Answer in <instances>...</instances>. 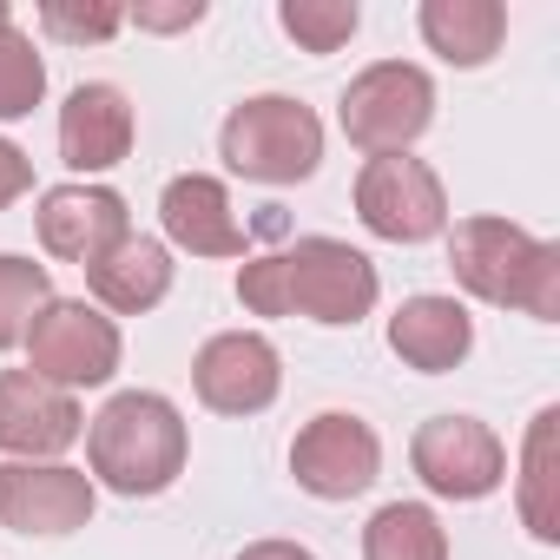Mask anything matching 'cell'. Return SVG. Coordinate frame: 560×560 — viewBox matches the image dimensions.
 I'll return each instance as SVG.
<instances>
[{
  "label": "cell",
  "mask_w": 560,
  "mask_h": 560,
  "mask_svg": "<svg viewBox=\"0 0 560 560\" xmlns=\"http://www.w3.org/2000/svg\"><path fill=\"white\" fill-rule=\"evenodd\" d=\"M376 264L343 237H298L291 250L250 257L237 270V304L250 317H311V324H363L376 311Z\"/></svg>",
  "instance_id": "obj_1"
},
{
  "label": "cell",
  "mask_w": 560,
  "mask_h": 560,
  "mask_svg": "<svg viewBox=\"0 0 560 560\" xmlns=\"http://www.w3.org/2000/svg\"><path fill=\"white\" fill-rule=\"evenodd\" d=\"M448 270L494 311H527L540 324L560 317V250L508 218H462L448 237Z\"/></svg>",
  "instance_id": "obj_2"
},
{
  "label": "cell",
  "mask_w": 560,
  "mask_h": 560,
  "mask_svg": "<svg viewBox=\"0 0 560 560\" xmlns=\"http://www.w3.org/2000/svg\"><path fill=\"white\" fill-rule=\"evenodd\" d=\"M86 462L126 501L165 494L185 475V416L152 389H119L86 422Z\"/></svg>",
  "instance_id": "obj_3"
},
{
  "label": "cell",
  "mask_w": 560,
  "mask_h": 560,
  "mask_svg": "<svg viewBox=\"0 0 560 560\" xmlns=\"http://www.w3.org/2000/svg\"><path fill=\"white\" fill-rule=\"evenodd\" d=\"M218 159L257 185H304L324 165V119L291 93H257L224 113Z\"/></svg>",
  "instance_id": "obj_4"
},
{
  "label": "cell",
  "mask_w": 560,
  "mask_h": 560,
  "mask_svg": "<svg viewBox=\"0 0 560 560\" xmlns=\"http://www.w3.org/2000/svg\"><path fill=\"white\" fill-rule=\"evenodd\" d=\"M337 119H343V139L357 152H370V159L409 152L435 119V80L422 67H409V60H376L343 86Z\"/></svg>",
  "instance_id": "obj_5"
},
{
  "label": "cell",
  "mask_w": 560,
  "mask_h": 560,
  "mask_svg": "<svg viewBox=\"0 0 560 560\" xmlns=\"http://www.w3.org/2000/svg\"><path fill=\"white\" fill-rule=\"evenodd\" d=\"M27 370L54 389H100L119 370V324L80 298H54L27 330Z\"/></svg>",
  "instance_id": "obj_6"
},
{
  "label": "cell",
  "mask_w": 560,
  "mask_h": 560,
  "mask_svg": "<svg viewBox=\"0 0 560 560\" xmlns=\"http://www.w3.org/2000/svg\"><path fill=\"white\" fill-rule=\"evenodd\" d=\"M357 218L389 244H429L448 231V191L422 159L389 152L357 172Z\"/></svg>",
  "instance_id": "obj_7"
},
{
  "label": "cell",
  "mask_w": 560,
  "mask_h": 560,
  "mask_svg": "<svg viewBox=\"0 0 560 560\" xmlns=\"http://www.w3.org/2000/svg\"><path fill=\"white\" fill-rule=\"evenodd\" d=\"M409 462H416L422 488L442 494V501H481V494H494L508 481V448L475 416H435V422H422L416 442H409Z\"/></svg>",
  "instance_id": "obj_8"
},
{
  "label": "cell",
  "mask_w": 560,
  "mask_h": 560,
  "mask_svg": "<svg viewBox=\"0 0 560 560\" xmlns=\"http://www.w3.org/2000/svg\"><path fill=\"white\" fill-rule=\"evenodd\" d=\"M376 468H383V442H376V429H370L363 416H350V409L311 416V422L298 429V442H291V475H298V488L317 494V501H350V494H363V488L376 481Z\"/></svg>",
  "instance_id": "obj_9"
},
{
  "label": "cell",
  "mask_w": 560,
  "mask_h": 560,
  "mask_svg": "<svg viewBox=\"0 0 560 560\" xmlns=\"http://www.w3.org/2000/svg\"><path fill=\"white\" fill-rule=\"evenodd\" d=\"M93 475L67 462H0V527L14 534H73L93 521Z\"/></svg>",
  "instance_id": "obj_10"
},
{
  "label": "cell",
  "mask_w": 560,
  "mask_h": 560,
  "mask_svg": "<svg viewBox=\"0 0 560 560\" xmlns=\"http://www.w3.org/2000/svg\"><path fill=\"white\" fill-rule=\"evenodd\" d=\"M191 389H198V402L218 409V416H257V409L277 402V389H284V363H277L270 337H257V330H224V337H211V343L198 350Z\"/></svg>",
  "instance_id": "obj_11"
},
{
  "label": "cell",
  "mask_w": 560,
  "mask_h": 560,
  "mask_svg": "<svg viewBox=\"0 0 560 560\" xmlns=\"http://www.w3.org/2000/svg\"><path fill=\"white\" fill-rule=\"evenodd\" d=\"M34 224H40L47 257L80 264V270L100 264L113 244L132 237V211H126V198L106 191V185H54V191H40Z\"/></svg>",
  "instance_id": "obj_12"
},
{
  "label": "cell",
  "mask_w": 560,
  "mask_h": 560,
  "mask_svg": "<svg viewBox=\"0 0 560 560\" xmlns=\"http://www.w3.org/2000/svg\"><path fill=\"white\" fill-rule=\"evenodd\" d=\"M80 435H86V416L73 389H54L34 370H0V448L8 455L47 462V455H67Z\"/></svg>",
  "instance_id": "obj_13"
},
{
  "label": "cell",
  "mask_w": 560,
  "mask_h": 560,
  "mask_svg": "<svg viewBox=\"0 0 560 560\" xmlns=\"http://www.w3.org/2000/svg\"><path fill=\"white\" fill-rule=\"evenodd\" d=\"M132 132H139L132 100L119 86H106V80L73 86L67 106H60V159L73 172H113L132 152Z\"/></svg>",
  "instance_id": "obj_14"
},
{
  "label": "cell",
  "mask_w": 560,
  "mask_h": 560,
  "mask_svg": "<svg viewBox=\"0 0 560 560\" xmlns=\"http://www.w3.org/2000/svg\"><path fill=\"white\" fill-rule=\"evenodd\" d=\"M159 218H165V237L191 257H244V244H250L231 211V191L211 172H178L159 198Z\"/></svg>",
  "instance_id": "obj_15"
},
{
  "label": "cell",
  "mask_w": 560,
  "mask_h": 560,
  "mask_svg": "<svg viewBox=\"0 0 560 560\" xmlns=\"http://www.w3.org/2000/svg\"><path fill=\"white\" fill-rule=\"evenodd\" d=\"M389 350H396L409 370L442 376V370L468 363V350H475V317H468L455 298L422 291V298H409V304L389 317Z\"/></svg>",
  "instance_id": "obj_16"
},
{
  "label": "cell",
  "mask_w": 560,
  "mask_h": 560,
  "mask_svg": "<svg viewBox=\"0 0 560 560\" xmlns=\"http://www.w3.org/2000/svg\"><path fill=\"white\" fill-rule=\"evenodd\" d=\"M86 291L106 304V311H119V317H139V311H152V304H165V291H172V250L159 244V237H126V244H113L100 264H86Z\"/></svg>",
  "instance_id": "obj_17"
},
{
  "label": "cell",
  "mask_w": 560,
  "mask_h": 560,
  "mask_svg": "<svg viewBox=\"0 0 560 560\" xmlns=\"http://www.w3.org/2000/svg\"><path fill=\"white\" fill-rule=\"evenodd\" d=\"M416 21H422L429 54H442L448 67H488L501 54V34H508L501 0H422Z\"/></svg>",
  "instance_id": "obj_18"
},
{
  "label": "cell",
  "mask_w": 560,
  "mask_h": 560,
  "mask_svg": "<svg viewBox=\"0 0 560 560\" xmlns=\"http://www.w3.org/2000/svg\"><path fill=\"white\" fill-rule=\"evenodd\" d=\"M363 560H448V534L435 508L422 501H389L363 527Z\"/></svg>",
  "instance_id": "obj_19"
},
{
  "label": "cell",
  "mask_w": 560,
  "mask_h": 560,
  "mask_svg": "<svg viewBox=\"0 0 560 560\" xmlns=\"http://www.w3.org/2000/svg\"><path fill=\"white\" fill-rule=\"evenodd\" d=\"M47 304H54V277H47V264L0 250V350L27 343V330H34V317H40Z\"/></svg>",
  "instance_id": "obj_20"
},
{
  "label": "cell",
  "mask_w": 560,
  "mask_h": 560,
  "mask_svg": "<svg viewBox=\"0 0 560 560\" xmlns=\"http://www.w3.org/2000/svg\"><path fill=\"white\" fill-rule=\"evenodd\" d=\"M553 422L560 409H540L527 429V455H521V514L534 527V540H560V508H553Z\"/></svg>",
  "instance_id": "obj_21"
},
{
  "label": "cell",
  "mask_w": 560,
  "mask_h": 560,
  "mask_svg": "<svg viewBox=\"0 0 560 560\" xmlns=\"http://www.w3.org/2000/svg\"><path fill=\"white\" fill-rule=\"evenodd\" d=\"M40 100H47V60L14 21H0V119H27Z\"/></svg>",
  "instance_id": "obj_22"
},
{
  "label": "cell",
  "mask_w": 560,
  "mask_h": 560,
  "mask_svg": "<svg viewBox=\"0 0 560 560\" xmlns=\"http://www.w3.org/2000/svg\"><path fill=\"white\" fill-rule=\"evenodd\" d=\"M277 21H284V34L304 47V54H337L350 34H357V0H284L277 8Z\"/></svg>",
  "instance_id": "obj_23"
},
{
  "label": "cell",
  "mask_w": 560,
  "mask_h": 560,
  "mask_svg": "<svg viewBox=\"0 0 560 560\" xmlns=\"http://www.w3.org/2000/svg\"><path fill=\"white\" fill-rule=\"evenodd\" d=\"M40 27H47L54 40H113V34L126 27V14H119V8H60V0H47V8H40Z\"/></svg>",
  "instance_id": "obj_24"
},
{
  "label": "cell",
  "mask_w": 560,
  "mask_h": 560,
  "mask_svg": "<svg viewBox=\"0 0 560 560\" xmlns=\"http://www.w3.org/2000/svg\"><path fill=\"white\" fill-rule=\"evenodd\" d=\"M27 191H34V159L14 139H0V211H8L14 198H27Z\"/></svg>",
  "instance_id": "obj_25"
},
{
  "label": "cell",
  "mask_w": 560,
  "mask_h": 560,
  "mask_svg": "<svg viewBox=\"0 0 560 560\" xmlns=\"http://www.w3.org/2000/svg\"><path fill=\"white\" fill-rule=\"evenodd\" d=\"M132 21L152 27V34H178V27H198L205 21V0H178V8H132Z\"/></svg>",
  "instance_id": "obj_26"
},
{
  "label": "cell",
  "mask_w": 560,
  "mask_h": 560,
  "mask_svg": "<svg viewBox=\"0 0 560 560\" xmlns=\"http://www.w3.org/2000/svg\"><path fill=\"white\" fill-rule=\"evenodd\" d=\"M237 560H317L311 547H298V540H250Z\"/></svg>",
  "instance_id": "obj_27"
},
{
  "label": "cell",
  "mask_w": 560,
  "mask_h": 560,
  "mask_svg": "<svg viewBox=\"0 0 560 560\" xmlns=\"http://www.w3.org/2000/svg\"><path fill=\"white\" fill-rule=\"evenodd\" d=\"M0 21H14V14H8V8H0Z\"/></svg>",
  "instance_id": "obj_28"
}]
</instances>
